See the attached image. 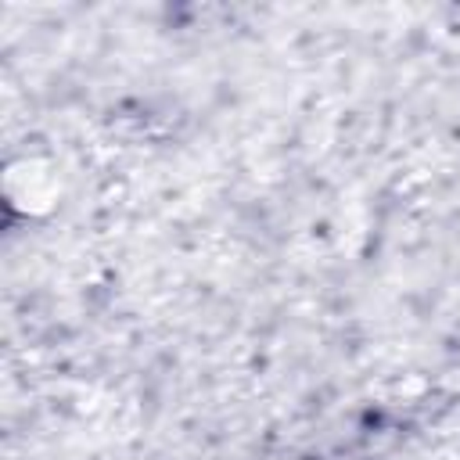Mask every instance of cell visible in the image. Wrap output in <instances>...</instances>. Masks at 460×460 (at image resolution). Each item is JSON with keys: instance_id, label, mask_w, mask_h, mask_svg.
<instances>
[{"instance_id": "cell-1", "label": "cell", "mask_w": 460, "mask_h": 460, "mask_svg": "<svg viewBox=\"0 0 460 460\" xmlns=\"http://www.w3.org/2000/svg\"><path fill=\"white\" fill-rule=\"evenodd\" d=\"M65 194V176L54 155L47 151H18L4 169V198L11 212L47 216Z\"/></svg>"}]
</instances>
